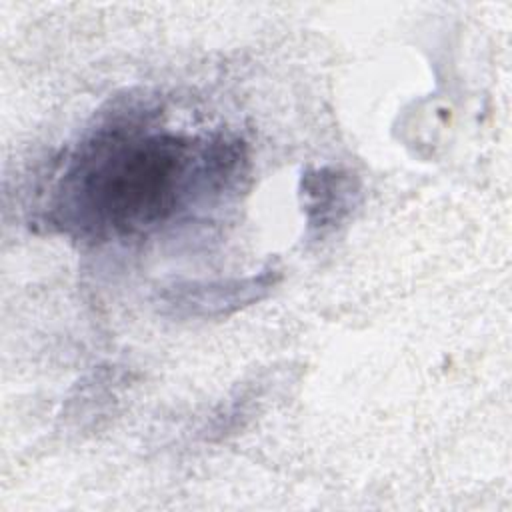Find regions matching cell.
<instances>
[{"instance_id":"2","label":"cell","mask_w":512,"mask_h":512,"mask_svg":"<svg viewBox=\"0 0 512 512\" xmlns=\"http://www.w3.org/2000/svg\"><path fill=\"white\" fill-rule=\"evenodd\" d=\"M270 286L268 274H260L256 278H248L242 282H234L232 286H206V288H176V296L170 300L174 306L188 308H204V312H222L228 304L238 306L242 302L258 298L260 290Z\"/></svg>"},{"instance_id":"1","label":"cell","mask_w":512,"mask_h":512,"mask_svg":"<svg viewBox=\"0 0 512 512\" xmlns=\"http://www.w3.org/2000/svg\"><path fill=\"white\" fill-rule=\"evenodd\" d=\"M236 160L226 142L194 152L188 138L172 132L108 124L74 154L56 212L84 234H144L170 220L200 178L216 186L228 178Z\"/></svg>"}]
</instances>
